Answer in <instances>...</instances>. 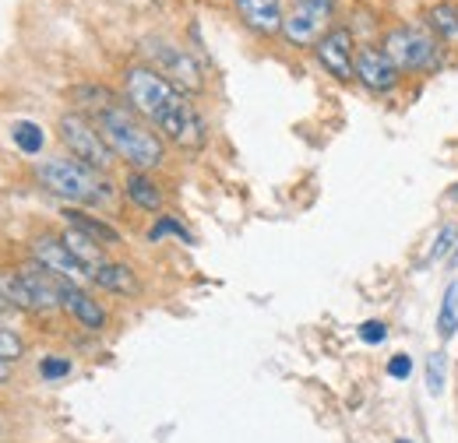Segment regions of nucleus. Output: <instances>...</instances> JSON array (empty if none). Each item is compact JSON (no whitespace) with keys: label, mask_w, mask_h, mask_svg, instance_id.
<instances>
[{"label":"nucleus","mask_w":458,"mask_h":443,"mask_svg":"<svg viewBox=\"0 0 458 443\" xmlns=\"http://www.w3.org/2000/svg\"><path fill=\"white\" fill-rule=\"evenodd\" d=\"M123 99L148 127L163 134V141L183 152H201L208 145V123L191 96H183L148 63H131L123 71Z\"/></svg>","instance_id":"obj_1"},{"label":"nucleus","mask_w":458,"mask_h":443,"mask_svg":"<svg viewBox=\"0 0 458 443\" xmlns=\"http://www.w3.org/2000/svg\"><path fill=\"white\" fill-rule=\"evenodd\" d=\"M96 127L103 130L106 145L114 148V155L120 163H127L138 172L159 169L166 163V141L156 127H148L138 113L127 106V99L114 103L110 110H103L96 116Z\"/></svg>","instance_id":"obj_2"},{"label":"nucleus","mask_w":458,"mask_h":443,"mask_svg":"<svg viewBox=\"0 0 458 443\" xmlns=\"http://www.w3.org/2000/svg\"><path fill=\"white\" fill-rule=\"evenodd\" d=\"M36 180L60 201L74 205V208H96L106 205L114 197V183L106 180V172L85 166L78 159H47L36 166Z\"/></svg>","instance_id":"obj_3"},{"label":"nucleus","mask_w":458,"mask_h":443,"mask_svg":"<svg viewBox=\"0 0 458 443\" xmlns=\"http://www.w3.org/2000/svg\"><path fill=\"white\" fill-rule=\"evenodd\" d=\"M385 56L395 63L399 74H434L445 63V46L434 39L430 29L420 25H395L381 39Z\"/></svg>","instance_id":"obj_4"},{"label":"nucleus","mask_w":458,"mask_h":443,"mask_svg":"<svg viewBox=\"0 0 458 443\" xmlns=\"http://www.w3.org/2000/svg\"><path fill=\"white\" fill-rule=\"evenodd\" d=\"M0 292L11 310H25V313L60 310V278L39 264H29L21 272H0Z\"/></svg>","instance_id":"obj_5"},{"label":"nucleus","mask_w":458,"mask_h":443,"mask_svg":"<svg viewBox=\"0 0 458 443\" xmlns=\"http://www.w3.org/2000/svg\"><path fill=\"white\" fill-rule=\"evenodd\" d=\"M57 134L71 159L99 169V172H110V169H114V163H116L114 148L106 145V138H103V130L96 127V120H89L85 113H78V110L64 113L57 120Z\"/></svg>","instance_id":"obj_6"},{"label":"nucleus","mask_w":458,"mask_h":443,"mask_svg":"<svg viewBox=\"0 0 458 443\" xmlns=\"http://www.w3.org/2000/svg\"><path fill=\"white\" fill-rule=\"evenodd\" d=\"M141 50H145L148 67L159 71L183 96H201L205 92V67L198 63V56L191 54V50L176 46L170 39H145Z\"/></svg>","instance_id":"obj_7"},{"label":"nucleus","mask_w":458,"mask_h":443,"mask_svg":"<svg viewBox=\"0 0 458 443\" xmlns=\"http://www.w3.org/2000/svg\"><path fill=\"white\" fill-rule=\"evenodd\" d=\"M335 7H339V0H293L286 21H283V39L289 46H300V50L318 46L321 36L332 29Z\"/></svg>","instance_id":"obj_8"},{"label":"nucleus","mask_w":458,"mask_h":443,"mask_svg":"<svg viewBox=\"0 0 458 443\" xmlns=\"http://www.w3.org/2000/svg\"><path fill=\"white\" fill-rule=\"evenodd\" d=\"M356 36H352V29H345V25H332L325 36H321V43L314 46V56H318V63L335 78V81H356Z\"/></svg>","instance_id":"obj_9"},{"label":"nucleus","mask_w":458,"mask_h":443,"mask_svg":"<svg viewBox=\"0 0 458 443\" xmlns=\"http://www.w3.org/2000/svg\"><path fill=\"white\" fill-rule=\"evenodd\" d=\"M32 257H36L39 268H47V272L57 275L60 281H74V285L92 281L89 268L67 250V243L60 239V232H39V236L32 239Z\"/></svg>","instance_id":"obj_10"},{"label":"nucleus","mask_w":458,"mask_h":443,"mask_svg":"<svg viewBox=\"0 0 458 443\" xmlns=\"http://www.w3.org/2000/svg\"><path fill=\"white\" fill-rule=\"evenodd\" d=\"M356 81L374 96H388V92L399 88L402 74L395 71V63L385 56L381 46H360L356 50Z\"/></svg>","instance_id":"obj_11"},{"label":"nucleus","mask_w":458,"mask_h":443,"mask_svg":"<svg viewBox=\"0 0 458 443\" xmlns=\"http://www.w3.org/2000/svg\"><path fill=\"white\" fill-rule=\"evenodd\" d=\"M60 310H67L85 331H103L106 328V310L74 281H60Z\"/></svg>","instance_id":"obj_12"},{"label":"nucleus","mask_w":458,"mask_h":443,"mask_svg":"<svg viewBox=\"0 0 458 443\" xmlns=\"http://www.w3.org/2000/svg\"><path fill=\"white\" fill-rule=\"evenodd\" d=\"M233 7L254 36H283V0H233Z\"/></svg>","instance_id":"obj_13"},{"label":"nucleus","mask_w":458,"mask_h":443,"mask_svg":"<svg viewBox=\"0 0 458 443\" xmlns=\"http://www.w3.org/2000/svg\"><path fill=\"white\" fill-rule=\"evenodd\" d=\"M92 281L99 285V288H106V292H114V296H138L141 292V281L134 275V268H127V264H120V261H103L99 268H92Z\"/></svg>","instance_id":"obj_14"},{"label":"nucleus","mask_w":458,"mask_h":443,"mask_svg":"<svg viewBox=\"0 0 458 443\" xmlns=\"http://www.w3.org/2000/svg\"><path fill=\"white\" fill-rule=\"evenodd\" d=\"M123 197H127L134 208H141V212H159V208H163V190H159V183H156L148 172H138V169L127 172V180H123Z\"/></svg>","instance_id":"obj_15"},{"label":"nucleus","mask_w":458,"mask_h":443,"mask_svg":"<svg viewBox=\"0 0 458 443\" xmlns=\"http://www.w3.org/2000/svg\"><path fill=\"white\" fill-rule=\"evenodd\" d=\"M64 219L67 225H74V229H81L85 236H92L99 247H116L120 243V232H116L110 222L96 219L92 212H85V208H74V205H67L64 208Z\"/></svg>","instance_id":"obj_16"},{"label":"nucleus","mask_w":458,"mask_h":443,"mask_svg":"<svg viewBox=\"0 0 458 443\" xmlns=\"http://www.w3.org/2000/svg\"><path fill=\"white\" fill-rule=\"evenodd\" d=\"M60 239L67 243V250L89 268V275H92V268H99L103 261H106V247H99L92 236H85L81 229H74V225H67L64 232H60Z\"/></svg>","instance_id":"obj_17"},{"label":"nucleus","mask_w":458,"mask_h":443,"mask_svg":"<svg viewBox=\"0 0 458 443\" xmlns=\"http://www.w3.org/2000/svg\"><path fill=\"white\" fill-rule=\"evenodd\" d=\"M71 99H74L78 113H85L89 120H96L103 110H110L114 103H120V96L110 92L106 85H78V88L71 92Z\"/></svg>","instance_id":"obj_18"},{"label":"nucleus","mask_w":458,"mask_h":443,"mask_svg":"<svg viewBox=\"0 0 458 443\" xmlns=\"http://www.w3.org/2000/svg\"><path fill=\"white\" fill-rule=\"evenodd\" d=\"M427 21H430V32H434V39L441 43V46H458V7L455 4H437V7H430V14H427Z\"/></svg>","instance_id":"obj_19"},{"label":"nucleus","mask_w":458,"mask_h":443,"mask_svg":"<svg viewBox=\"0 0 458 443\" xmlns=\"http://www.w3.org/2000/svg\"><path fill=\"white\" fill-rule=\"evenodd\" d=\"M437 334L441 341H452L458 334V281H452L441 296V310H437Z\"/></svg>","instance_id":"obj_20"},{"label":"nucleus","mask_w":458,"mask_h":443,"mask_svg":"<svg viewBox=\"0 0 458 443\" xmlns=\"http://www.w3.org/2000/svg\"><path fill=\"white\" fill-rule=\"evenodd\" d=\"M11 141H14L25 155H39L43 145H47V134H43L39 123H32V120H18V123H11Z\"/></svg>","instance_id":"obj_21"},{"label":"nucleus","mask_w":458,"mask_h":443,"mask_svg":"<svg viewBox=\"0 0 458 443\" xmlns=\"http://www.w3.org/2000/svg\"><path fill=\"white\" fill-rule=\"evenodd\" d=\"M166 236H176V239H183V243H191V239H194V236L183 229V222L180 219H173V215H159L156 225L148 229V239H152V243H159V239H166Z\"/></svg>","instance_id":"obj_22"},{"label":"nucleus","mask_w":458,"mask_h":443,"mask_svg":"<svg viewBox=\"0 0 458 443\" xmlns=\"http://www.w3.org/2000/svg\"><path fill=\"white\" fill-rule=\"evenodd\" d=\"M445 377H448V355L445 352H434L427 359V390L437 397L445 390Z\"/></svg>","instance_id":"obj_23"},{"label":"nucleus","mask_w":458,"mask_h":443,"mask_svg":"<svg viewBox=\"0 0 458 443\" xmlns=\"http://www.w3.org/2000/svg\"><path fill=\"white\" fill-rule=\"evenodd\" d=\"M21 355H25V338L11 328H0V359L14 366Z\"/></svg>","instance_id":"obj_24"},{"label":"nucleus","mask_w":458,"mask_h":443,"mask_svg":"<svg viewBox=\"0 0 458 443\" xmlns=\"http://www.w3.org/2000/svg\"><path fill=\"white\" fill-rule=\"evenodd\" d=\"M455 250H458V229L455 225H441V232L434 236V250H430V257L441 261V257H448V254H455Z\"/></svg>","instance_id":"obj_25"},{"label":"nucleus","mask_w":458,"mask_h":443,"mask_svg":"<svg viewBox=\"0 0 458 443\" xmlns=\"http://www.w3.org/2000/svg\"><path fill=\"white\" fill-rule=\"evenodd\" d=\"M71 373V359H64V355H47V359H39V377L43 380H64Z\"/></svg>","instance_id":"obj_26"},{"label":"nucleus","mask_w":458,"mask_h":443,"mask_svg":"<svg viewBox=\"0 0 458 443\" xmlns=\"http://www.w3.org/2000/svg\"><path fill=\"white\" fill-rule=\"evenodd\" d=\"M360 338H363L367 345H381V341L388 338V324H385V321H363V324H360Z\"/></svg>","instance_id":"obj_27"},{"label":"nucleus","mask_w":458,"mask_h":443,"mask_svg":"<svg viewBox=\"0 0 458 443\" xmlns=\"http://www.w3.org/2000/svg\"><path fill=\"white\" fill-rule=\"evenodd\" d=\"M388 377L392 380H409L412 377V359L399 352V355H392V363H388Z\"/></svg>","instance_id":"obj_28"},{"label":"nucleus","mask_w":458,"mask_h":443,"mask_svg":"<svg viewBox=\"0 0 458 443\" xmlns=\"http://www.w3.org/2000/svg\"><path fill=\"white\" fill-rule=\"evenodd\" d=\"M7 380H11V363L0 359V384H7Z\"/></svg>","instance_id":"obj_29"},{"label":"nucleus","mask_w":458,"mask_h":443,"mask_svg":"<svg viewBox=\"0 0 458 443\" xmlns=\"http://www.w3.org/2000/svg\"><path fill=\"white\" fill-rule=\"evenodd\" d=\"M11 306H7V299H4V292H0V313H7Z\"/></svg>","instance_id":"obj_30"},{"label":"nucleus","mask_w":458,"mask_h":443,"mask_svg":"<svg viewBox=\"0 0 458 443\" xmlns=\"http://www.w3.org/2000/svg\"><path fill=\"white\" fill-rule=\"evenodd\" d=\"M448 197H452V201H458V183L452 187V194H448Z\"/></svg>","instance_id":"obj_31"},{"label":"nucleus","mask_w":458,"mask_h":443,"mask_svg":"<svg viewBox=\"0 0 458 443\" xmlns=\"http://www.w3.org/2000/svg\"><path fill=\"white\" fill-rule=\"evenodd\" d=\"M399 443H412V440H399Z\"/></svg>","instance_id":"obj_32"},{"label":"nucleus","mask_w":458,"mask_h":443,"mask_svg":"<svg viewBox=\"0 0 458 443\" xmlns=\"http://www.w3.org/2000/svg\"><path fill=\"white\" fill-rule=\"evenodd\" d=\"M455 257H458V250H455Z\"/></svg>","instance_id":"obj_33"}]
</instances>
